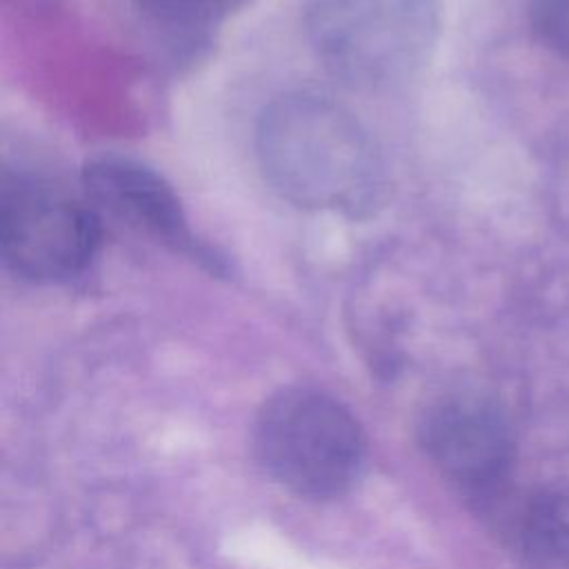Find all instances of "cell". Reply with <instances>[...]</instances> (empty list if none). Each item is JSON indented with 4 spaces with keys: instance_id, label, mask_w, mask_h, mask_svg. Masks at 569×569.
Segmentation results:
<instances>
[{
    "instance_id": "obj_1",
    "label": "cell",
    "mask_w": 569,
    "mask_h": 569,
    "mask_svg": "<svg viewBox=\"0 0 569 569\" xmlns=\"http://www.w3.org/2000/svg\"><path fill=\"white\" fill-rule=\"evenodd\" d=\"M253 144L269 187L298 209L367 218L387 200L389 171L378 142L327 96L273 98L258 116Z\"/></svg>"
},
{
    "instance_id": "obj_2",
    "label": "cell",
    "mask_w": 569,
    "mask_h": 569,
    "mask_svg": "<svg viewBox=\"0 0 569 569\" xmlns=\"http://www.w3.org/2000/svg\"><path fill=\"white\" fill-rule=\"evenodd\" d=\"M305 36L336 80L385 91L416 78L440 36L438 0H309Z\"/></svg>"
},
{
    "instance_id": "obj_3",
    "label": "cell",
    "mask_w": 569,
    "mask_h": 569,
    "mask_svg": "<svg viewBox=\"0 0 569 569\" xmlns=\"http://www.w3.org/2000/svg\"><path fill=\"white\" fill-rule=\"evenodd\" d=\"M256 449L278 482L311 498L342 493L365 460L351 413L311 389H287L267 400L256 422Z\"/></svg>"
},
{
    "instance_id": "obj_4",
    "label": "cell",
    "mask_w": 569,
    "mask_h": 569,
    "mask_svg": "<svg viewBox=\"0 0 569 569\" xmlns=\"http://www.w3.org/2000/svg\"><path fill=\"white\" fill-rule=\"evenodd\" d=\"M98 236V216L87 202L33 176L2 173L0 258L13 276L67 282L84 271Z\"/></svg>"
},
{
    "instance_id": "obj_5",
    "label": "cell",
    "mask_w": 569,
    "mask_h": 569,
    "mask_svg": "<svg viewBox=\"0 0 569 569\" xmlns=\"http://www.w3.org/2000/svg\"><path fill=\"white\" fill-rule=\"evenodd\" d=\"M87 200L116 222L156 240L211 273H227L224 258L202 242L173 187L153 167L120 153H102L84 162Z\"/></svg>"
},
{
    "instance_id": "obj_6",
    "label": "cell",
    "mask_w": 569,
    "mask_h": 569,
    "mask_svg": "<svg viewBox=\"0 0 569 569\" xmlns=\"http://www.w3.org/2000/svg\"><path fill=\"white\" fill-rule=\"evenodd\" d=\"M433 460L458 482L473 489L496 487L511 467V438L500 416L476 400L438 407L425 427Z\"/></svg>"
},
{
    "instance_id": "obj_7",
    "label": "cell",
    "mask_w": 569,
    "mask_h": 569,
    "mask_svg": "<svg viewBox=\"0 0 569 569\" xmlns=\"http://www.w3.org/2000/svg\"><path fill=\"white\" fill-rule=\"evenodd\" d=\"M525 553L545 569H569V485L538 487L518 520Z\"/></svg>"
},
{
    "instance_id": "obj_8",
    "label": "cell",
    "mask_w": 569,
    "mask_h": 569,
    "mask_svg": "<svg viewBox=\"0 0 569 569\" xmlns=\"http://www.w3.org/2000/svg\"><path fill=\"white\" fill-rule=\"evenodd\" d=\"M529 20L545 47L569 58V0H529Z\"/></svg>"
}]
</instances>
